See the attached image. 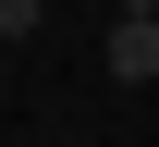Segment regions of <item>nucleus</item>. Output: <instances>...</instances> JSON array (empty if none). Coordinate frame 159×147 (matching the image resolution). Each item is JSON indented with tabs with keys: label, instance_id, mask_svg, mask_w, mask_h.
Wrapping results in <instances>:
<instances>
[{
	"label": "nucleus",
	"instance_id": "1",
	"mask_svg": "<svg viewBox=\"0 0 159 147\" xmlns=\"http://www.w3.org/2000/svg\"><path fill=\"white\" fill-rule=\"evenodd\" d=\"M110 74L122 86H159V25H110Z\"/></svg>",
	"mask_w": 159,
	"mask_h": 147
},
{
	"label": "nucleus",
	"instance_id": "2",
	"mask_svg": "<svg viewBox=\"0 0 159 147\" xmlns=\"http://www.w3.org/2000/svg\"><path fill=\"white\" fill-rule=\"evenodd\" d=\"M37 25H49V0H0V49H25Z\"/></svg>",
	"mask_w": 159,
	"mask_h": 147
}]
</instances>
